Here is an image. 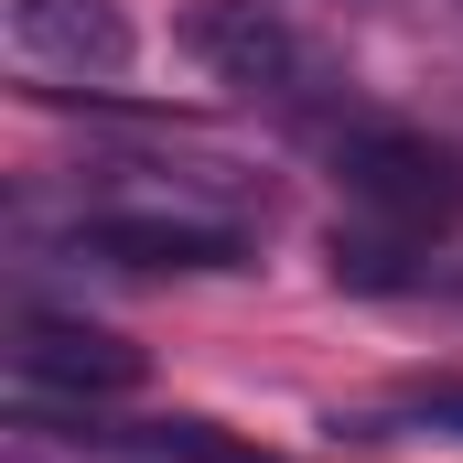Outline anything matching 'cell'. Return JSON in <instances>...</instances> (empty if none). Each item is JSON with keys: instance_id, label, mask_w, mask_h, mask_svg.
<instances>
[{"instance_id": "obj_6", "label": "cell", "mask_w": 463, "mask_h": 463, "mask_svg": "<svg viewBox=\"0 0 463 463\" xmlns=\"http://www.w3.org/2000/svg\"><path fill=\"white\" fill-rule=\"evenodd\" d=\"M324 269H335L345 291H377V302L453 291V269H442V259H420V248H410V227H335V237H324Z\"/></svg>"}, {"instance_id": "obj_2", "label": "cell", "mask_w": 463, "mask_h": 463, "mask_svg": "<svg viewBox=\"0 0 463 463\" xmlns=\"http://www.w3.org/2000/svg\"><path fill=\"white\" fill-rule=\"evenodd\" d=\"M324 162H335V184H345L377 227L431 237V227H453V216H463V162L442 151V140H420V129L335 118V129H324Z\"/></svg>"}, {"instance_id": "obj_4", "label": "cell", "mask_w": 463, "mask_h": 463, "mask_svg": "<svg viewBox=\"0 0 463 463\" xmlns=\"http://www.w3.org/2000/svg\"><path fill=\"white\" fill-rule=\"evenodd\" d=\"M11 377H22V399H118V388H140V345L109 335V324H22V345H11Z\"/></svg>"}, {"instance_id": "obj_3", "label": "cell", "mask_w": 463, "mask_h": 463, "mask_svg": "<svg viewBox=\"0 0 463 463\" xmlns=\"http://www.w3.org/2000/svg\"><path fill=\"white\" fill-rule=\"evenodd\" d=\"M76 248L109 259V269H248L237 216H184V205H118V216H87Z\"/></svg>"}, {"instance_id": "obj_7", "label": "cell", "mask_w": 463, "mask_h": 463, "mask_svg": "<svg viewBox=\"0 0 463 463\" xmlns=\"http://www.w3.org/2000/svg\"><path fill=\"white\" fill-rule=\"evenodd\" d=\"M399 420H410V431H453V442H463V377H420V388H399Z\"/></svg>"}, {"instance_id": "obj_5", "label": "cell", "mask_w": 463, "mask_h": 463, "mask_svg": "<svg viewBox=\"0 0 463 463\" xmlns=\"http://www.w3.org/2000/svg\"><path fill=\"white\" fill-rule=\"evenodd\" d=\"M11 43L33 76H129V11L118 0H11Z\"/></svg>"}, {"instance_id": "obj_1", "label": "cell", "mask_w": 463, "mask_h": 463, "mask_svg": "<svg viewBox=\"0 0 463 463\" xmlns=\"http://www.w3.org/2000/svg\"><path fill=\"white\" fill-rule=\"evenodd\" d=\"M184 54L216 87H237V98H259V109H280V118L335 129V109H345V65L280 0H184Z\"/></svg>"}]
</instances>
